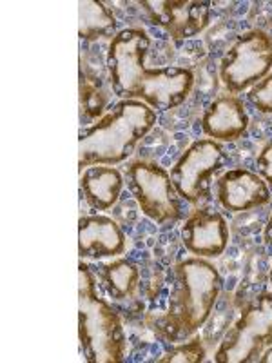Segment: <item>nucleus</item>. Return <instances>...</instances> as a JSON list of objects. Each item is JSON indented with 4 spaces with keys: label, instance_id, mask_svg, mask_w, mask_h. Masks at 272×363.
Segmentation results:
<instances>
[{
    "label": "nucleus",
    "instance_id": "obj_10",
    "mask_svg": "<svg viewBox=\"0 0 272 363\" xmlns=\"http://www.w3.org/2000/svg\"><path fill=\"white\" fill-rule=\"evenodd\" d=\"M193 86L194 74L187 67H147L135 100H142L154 111H169L186 102Z\"/></svg>",
    "mask_w": 272,
    "mask_h": 363
},
{
    "label": "nucleus",
    "instance_id": "obj_7",
    "mask_svg": "<svg viewBox=\"0 0 272 363\" xmlns=\"http://www.w3.org/2000/svg\"><path fill=\"white\" fill-rule=\"evenodd\" d=\"M151 48V37L140 28H125L109 42L108 77L111 89L122 100H135L136 91L145 73V58Z\"/></svg>",
    "mask_w": 272,
    "mask_h": 363
},
{
    "label": "nucleus",
    "instance_id": "obj_18",
    "mask_svg": "<svg viewBox=\"0 0 272 363\" xmlns=\"http://www.w3.org/2000/svg\"><path fill=\"white\" fill-rule=\"evenodd\" d=\"M207 359V351L200 336L178 342L165 352L158 363H202Z\"/></svg>",
    "mask_w": 272,
    "mask_h": 363
},
{
    "label": "nucleus",
    "instance_id": "obj_14",
    "mask_svg": "<svg viewBox=\"0 0 272 363\" xmlns=\"http://www.w3.org/2000/svg\"><path fill=\"white\" fill-rule=\"evenodd\" d=\"M249 113L244 100L236 95H220L209 104L202 116V129L216 142H236L247 133Z\"/></svg>",
    "mask_w": 272,
    "mask_h": 363
},
{
    "label": "nucleus",
    "instance_id": "obj_11",
    "mask_svg": "<svg viewBox=\"0 0 272 363\" xmlns=\"http://www.w3.org/2000/svg\"><path fill=\"white\" fill-rule=\"evenodd\" d=\"M180 235L183 247L205 260L222 256L231 238L225 216L215 209H194L181 225Z\"/></svg>",
    "mask_w": 272,
    "mask_h": 363
},
{
    "label": "nucleus",
    "instance_id": "obj_16",
    "mask_svg": "<svg viewBox=\"0 0 272 363\" xmlns=\"http://www.w3.org/2000/svg\"><path fill=\"white\" fill-rule=\"evenodd\" d=\"M98 278L113 300H129L140 285V269L128 258H116L100 267Z\"/></svg>",
    "mask_w": 272,
    "mask_h": 363
},
{
    "label": "nucleus",
    "instance_id": "obj_13",
    "mask_svg": "<svg viewBox=\"0 0 272 363\" xmlns=\"http://www.w3.org/2000/svg\"><path fill=\"white\" fill-rule=\"evenodd\" d=\"M128 238L116 220L87 215L79 220V255L82 260H102L124 255Z\"/></svg>",
    "mask_w": 272,
    "mask_h": 363
},
{
    "label": "nucleus",
    "instance_id": "obj_1",
    "mask_svg": "<svg viewBox=\"0 0 272 363\" xmlns=\"http://www.w3.org/2000/svg\"><path fill=\"white\" fill-rule=\"evenodd\" d=\"M222 285L220 271L205 258L191 256L178 262L169 309L158 323L160 335L173 343L196 336L212 314Z\"/></svg>",
    "mask_w": 272,
    "mask_h": 363
},
{
    "label": "nucleus",
    "instance_id": "obj_20",
    "mask_svg": "<svg viewBox=\"0 0 272 363\" xmlns=\"http://www.w3.org/2000/svg\"><path fill=\"white\" fill-rule=\"evenodd\" d=\"M249 100L260 113L272 115V74H267L261 82L249 89Z\"/></svg>",
    "mask_w": 272,
    "mask_h": 363
},
{
    "label": "nucleus",
    "instance_id": "obj_23",
    "mask_svg": "<svg viewBox=\"0 0 272 363\" xmlns=\"http://www.w3.org/2000/svg\"><path fill=\"white\" fill-rule=\"evenodd\" d=\"M260 363H272V345H268L267 349L264 351V354L260 356V359H258Z\"/></svg>",
    "mask_w": 272,
    "mask_h": 363
},
{
    "label": "nucleus",
    "instance_id": "obj_8",
    "mask_svg": "<svg viewBox=\"0 0 272 363\" xmlns=\"http://www.w3.org/2000/svg\"><path fill=\"white\" fill-rule=\"evenodd\" d=\"M225 164V151L212 138L194 140L171 167V178L181 200L198 203L209 193V180Z\"/></svg>",
    "mask_w": 272,
    "mask_h": 363
},
{
    "label": "nucleus",
    "instance_id": "obj_24",
    "mask_svg": "<svg viewBox=\"0 0 272 363\" xmlns=\"http://www.w3.org/2000/svg\"><path fill=\"white\" fill-rule=\"evenodd\" d=\"M268 281L272 284V267H271V271H268Z\"/></svg>",
    "mask_w": 272,
    "mask_h": 363
},
{
    "label": "nucleus",
    "instance_id": "obj_19",
    "mask_svg": "<svg viewBox=\"0 0 272 363\" xmlns=\"http://www.w3.org/2000/svg\"><path fill=\"white\" fill-rule=\"evenodd\" d=\"M80 106H82V113L86 109L91 116L100 115L103 111V106H106V96L102 95L100 87L91 84L84 77V73L80 74Z\"/></svg>",
    "mask_w": 272,
    "mask_h": 363
},
{
    "label": "nucleus",
    "instance_id": "obj_22",
    "mask_svg": "<svg viewBox=\"0 0 272 363\" xmlns=\"http://www.w3.org/2000/svg\"><path fill=\"white\" fill-rule=\"evenodd\" d=\"M264 240H265V244H267V245H272V215L268 216L267 223H265Z\"/></svg>",
    "mask_w": 272,
    "mask_h": 363
},
{
    "label": "nucleus",
    "instance_id": "obj_3",
    "mask_svg": "<svg viewBox=\"0 0 272 363\" xmlns=\"http://www.w3.org/2000/svg\"><path fill=\"white\" fill-rule=\"evenodd\" d=\"M79 338L89 363H120L128 338L118 313L98 294V280L84 260L79 264Z\"/></svg>",
    "mask_w": 272,
    "mask_h": 363
},
{
    "label": "nucleus",
    "instance_id": "obj_5",
    "mask_svg": "<svg viewBox=\"0 0 272 363\" xmlns=\"http://www.w3.org/2000/svg\"><path fill=\"white\" fill-rule=\"evenodd\" d=\"M128 187L142 213L158 225L176 223L181 218V196L169 171L157 162H132L128 167Z\"/></svg>",
    "mask_w": 272,
    "mask_h": 363
},
{
    "label": "nucleus",
    "instance_id": "obj_9",
    "mask_svg": "<svg viewBox=\"0 0 272 363\" xmlns=\"http://www.w3.org/2000/svg\"><path fill=\"white\" fill-rule=\"evenodd\" d=\"M142 6L151 22L165 29L174 40L196 37L210 22V2L207 0H147Z\"/></svg>",
    "mask_w": 272,
    "mask_h": 363
},
{
    "label": "nucleus",
    "instance_id": "obj_15",
    "mask_svg": "<svg viewBox=\"0 0 272 363\" xmlns=\"http://www.w3.org/2000/svg\"><path fill=\"white\" fill-rule=\"evenodd\" d=\"M124 177L115 165H89L80 171V191L87 206L95 211H109L124 191Z\"/></svg>",
    "mask_w": 272,
    "mask_h": 363
},
{
    "label": "nucleus",
    "instance_id": "obj_12",
    "mask_svg": "<svg viewBox=\"0 0 272 363\" xmlns=\"http://www.w3.org/2000/svg\"><path fill=\"white\" fill-rule=\"evenodd\" d=\"M218 202L229 213H245L271 202L268 184L256 171L227 169L216 182Z\"/></svg>",
    "mask_w": 272,
    "mask_h": 363
},
{
    "label": "nucleus",
    "instance_id": "obj_21",
    "mask_svg": "<svg viewBox=\"0 0 272 363\" xmlns=\"http://www.w3.org/2000/svg\"><path fill=\"white\" fill-rule=\"evenodd\" d=\"M256 173L260 174L268 186H272V140L261 147L260 155L256 158Z\"/></svg>",
    "mask_w": 272,
    "mask_h": 363
},
{
    "label": "nucleus",
    "instance_id": "obj_4",
    "mask_svg": "<svg viewBox=\"0 0 272 363\" xmlns=\"http://www.w3.org/2000/svg\"><path fill=\"white\" fill-rule=\"evenodd\" d=\"M272 345V293H261L244 307L215 352L216 363L258 362Z\"/></svg>",
    "mask_w": 272,
    "mask_h": 363
},
{
    "label": "nucleus",
    "instance_id": "obj_6",
    "mask_svg": "<svg viewBox=\"0 0 272 363\" xmlns=\"http://www.w3.org/2000/svg\"><path fill=\"white\" fill-rule=\"evenodd\" d=\"M272 37L261 29L239 35L220 62V79L231 95L252 89L271 74Z\"/></svg>",
    "mask_w": 272,
    "mask_h": 363
},
{
    "label": "nucleus",
    "instance_id": "obj_17",
    "mask_svg": "<svg viewBox=\"0 0 272 363\" xmlns=\"http://www.w3.org/2000/svg\"><path fill=\"white\" fill-rule=\"evenodd\" d=\"M118 21L108 6L100 0L79 2V37L84 42L113 38L118 31Z\"/></svg>",
    "mask_w": 272,
    "mask_h": 363
},
{
    "label": "nucleus",
    "instance_id": "obj_2",
    "mask_svg": "<svg viewBox=\"0 0 272 363\" xmlns=\"http://www.w3.org/2000/svg\"><path fill=\"white\" fill-rule=\"evenodd\" d=\"M157 111L142 100H120L79 138V167L116 165L135 153L136 145L157 124Z\"/></svg>",
    "mask_w": 272,
    "mask_h": 363
}]
</instances>
